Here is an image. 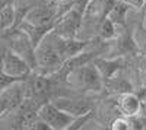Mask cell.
<instances>
[{
  "mask_svg": "<svg viewBox=\"0 0 146 130\" xmlns=\"http://www.w3.org/2000/svg\"><path fill=\"white\" fill-rule=\"evenodd\" d=\"M36 66L35 72L51 76L63 67L66 58L63 56V37L51 29L35 48Z\"/></svg>",
  "mask_w": 146,
  "mask_h": 130,
  "instance_id": "obj_1",
  "label": "cell"
},
{
  "mask_svg": "<svg viewBox=\"0 0 146 130\" xmlns=\"http://www.w3.org/2000/svg\"><path fill=\"white\" fill-rule=\"evenodd\" d=\"M66 82L73 89L83 92H101L105 85V79L102 78L100 69L95 63L89 64V62L69 72Z\"/></svg>",
  "mask_w": 146,
  "mask_h": 130,
  "instance_id": "obj_2",
  "label": "cell"
},
{
  "mask_svg": "<svg viewBox=\"0 0 146 130\" xmlns=\"http://www.w3.org/2000/svg\"><path fill=\"white\" fill-rule=\"evenodd\" d=\"M2 40H3V45H6L7 48H10L18 56H21L32 67V70H35V66H36L35 48L36 47L34 45L32 40L28 37V34L25 31H22L19 27L18 28L13 27L2 32Z\"/></svg>",
  "mask_w": 146,
  "mask_h": 130,
  "instance_id": "obj_3",
  "label": "cell"
},
{
  "mask_svg": "<svg viewBox=\"0 0 146 130\" xmlns=\"http://www.w3.org/2000/svg\"><path fill=\"white\" fill-rule=\"evenodd\" d=\"M22 21L35 27H50L54 28L57 21V9L54 0H41L40 3L29 7L23 13Z\"/></svg>",
  "mask_w": 146,
  "mask_h": 130,
  "instance_id": "obj_4",
  "label": "cell"
},
{
  "mask_svg": "<svg viewBox=\"0 0 146 130\" xmlns=\"http://www.w3.org/2000/svg\"><path fill=\"white\" fill-rule=\"evenodd\" d=\"M27 99V88L23 80H16L13 84L2 88L0 91V117L18 110Z\"/></svg>",
  "mask_w": 146,
  "mask_h": 130,
  "instance_id": "obj_5",
  "label": "cell"
},
{
  "mask_svg": "<svg viewBox=\"0 0 146 130\" xmlns=\"http://www.w3.org/2000/svg\"><path fill=\"white\" fill-rule=\"evenodd\" d=\"M83 12L85 7L79 6V3H76V6L70 9L67 13H64L63 16H60L56 23H54V31L62 35L63 38H76L79 29L82 27V19H83Z\"/></svg>",
  "mask_w": 146,
  "mask_h": 130,
  "instance_id": "obj_6",
  "label": "cell"
},
{
  "mask_svg": "<svg viewBox=\"0 0 146 130\" xmlns=\"http://www.w3.org/2000/svg\"><path fill=\"white\" fill-rule=\"evenodd\" d=\"M38 115L50 126L53 130H66L70 129L72 123L75 121V117L70 115L69 113L58 108L53 101L44 102L38 108Z\"/></svg>",
  "mask_w": 146,
  "mask_h": 130,
  "instance_id": "obj_7",
  "label": "cell"
},
{
  "mask_svg": "<svg viewBox=\"0 0 146 130\" xmlns=\"http://www.w3.org/2000/svg\"><path fill=\"white\" fill-rule=\"evenodd\" d=\"M32 72V67L21 56L13 53L6 45L2 48V73L10 78L23 80Z\"/></svg>",
  "mask_w": 146,
  "mask_h": 130,
  "instance_id": "obj_8",
  "label": "cell"
},
{
  "mask_svg": "<svg viewBox=\"0 0 146 130\" xmlns=\"http://www.w3.org/2000/svg\"><path fill=\"white\" fill-rule=\"evenodd\" d=\"M115 108L124 117H137V115H142L143 113V99L137 94L127 91L117 97Z\"/></svg>",
  "mask_w": 146,
  "mask_h": 130,
  "instance_id": "obj_9",
  "label": "cell"
},
{
  "mask_svg": "<svg viewBox=\"0 0 146 130\" xmlns=\"http://www.w3.org/2000/svg\"><path fill=\"white\" fill-rule=\"evenodd\" d=\"M58 108H62L63 111L69 113L70 115L80 117L88 113H92V105L85 101V99H79V98H57L53 101Z\"/></svg>",
  "mask_w": 146,
  "mask_h": 130,
  "instance_id": "obj_10",
  "label": "cell"
},
{
  "mask_svg": "<svg viewBox=\"0 0 146 130\" xmlns=\"http://www.w3.org/2000/svg\"><path fill=\"white\" fill-rule=\"evenodd\" d=\"M95 64L100 69L102 78L105 80H110L121 70L123 58H100V60H95Z\"/></svg>",
  "mask_w": 146,
  "mask_h": 130,
  "instance_id": "obj_11",
  "label": "cell"
},
{
  "mask_svg": "<svg viewBox=\"0 0 146 130\" xmlns=\"http://www.w3.org/2000/svg\"><path fill=\"white\" fill-rule=\"evenodd\" d=\"M131 7L126 5L123 0H114V3L108 12V18L111 19L117 27H124L127 21V13Z\"/></svg>",
  "mask_w": 146,
  "mask_h": 130,
  "instance_id": "obj_12",
  "label": "cell"
},
{
  "mask_svg": "<svg viewBox=\"0 0 146 130\" xmlns=\"http://www.w3.org/2000/svg\"><path fill=\"white\" fill-rule=\"evenodd\" d=\"M15 18H16V13H15V6H13V3H12V0H10V2H6V0H3L2 10H0L2 32L15 27Z\"/></svg>",
  "mask_w": 146,
  "mask_h": 130,
  "instance_id": "obj_13",
  "label": "cell"
},
{
  "mask_svg": "<svg viewBox=\"0 0 146 130\" xmlns=\"http://www.w3.org/2000/svg\"><path fill=\"white\" fill-rule=\"evenodd\" d=\"M117 25L110 19L108 16L102 19V22L100 23V28H98V37L102 41H111L117 38Z\"/></svg>",
  "mask_w": 146,
  "mask_h": 130,
  "instance_id": "obj_14",
  "label": "cell"
},
{
  "mask_svg": "<svg viewBox=\"0 0 146 130\" xmlns=\"http://www.w3.org/2000/svg\"><path fill=\"white\" fill-rule=\"evenodd\" d=\"M131 40L136 45V50L142 53V56H146V27L143 23L137 25L131 34Z\"/></svg>",
  "mask_w": 146,
  "mask_h": 130,
  "instance_id": "obj_15",
  "label": "cell"
},
{
  "mask_svg": "<svg viewBox=\"0 0 146 130\" xmlns=\"http://www.w3.org/2000/svg\"><path fill=\"white\" fill-rule=\"evenodd\" d=\"M56 2V9H57V19L60 16H63L64 13H67V12L70 9H73L76 6L78 0H54Z\"/></svg>",
  "mask_w": 146,
  "mask_h": 130,
  "instance_id": "obj_16",
  "label": "cell"
},
{
  "mask_svg": "<svg viewBox=\"0 0 146 130\" xmlns=\"http://www.w3.org/2000/svg\"><path fill=\"white\" fill-rule=\"evenodd\" d=\"M110 127H111L113 130H130V129H133L130 119H129V117H124V115L114 119L111 121V126H110Z\"/></svg>",
  "mask_w": 146,
  "mask_h": 130,
  "instance_id": "obj_17",
  "label": "cell"
},
{
  "mask_svg": "<svg viewBox=\"0 0 146 130\" xmlns=\"http://www.w3.org/2000/svg\"><path fill=\"white\" fill-rule=\"evenodd\" d=\"M123 2L135 10H142L146 7V0H123Z\"/></svg>",
  "mask_w": 146,
  "mask_h": 130,
  "instance_id": "obj_18",
  "label": "cell"
},
{
  "mask_svg": "<svg viewBox=\"0 0 146 130\" xmlns=\"http://www.w3.org/2000/svg\"><path fill=\"white\" fill-rule=\"evenodd\" d=\"M142 115H143V119L146 120V99L143 101V113H142Z\"/></svg>",
  "mask_w": 146,
  "mask_h": 130,
  "instance_id": "obj_19",
  "label": "cell"
},
{
  "mask_svg": "<svg viewBox=\"0 0 146 130\" xmlns=\"http://www.w3.org/2000/svg\"><path fill=\"white\" fill-rule=\"evenodd\" d=\"M142 23L146 27V9H145V15H143V21H142Z\"/></svg>",
  "mask_w": 146,
  "mask_h": 130,
  "instance_id": "obj_20",
  "label": "cell"
}]
</instances>
